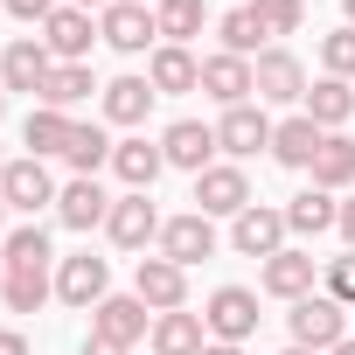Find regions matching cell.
<instances>
[{
	"label": "cell",
	"instance_id": "1f68e13d",
	"mask_svg": "<svg viewBox=\"0 0 355 355\" xmlns=\"http://www.w3.org/2000/svg\"><path fill=\"white\" fill-rule=\"evenodd\" d=\"M91 91H105V84H91V63H56L35 105H56V112H70V105H84Z\"/></svg>",
	"mask_w": 355,
	"mask_h": 355
},
{
	"label": "cell",
	"instance_id": "cb8c5ba5",
	"mask_svg": "<svg viewBox=\"0 0 355 355\" xmlns=\"http://www.w3.org/2000/svg\"><path fill=\"white\" fill-rule=\"evenodd\" d=\"M306 174H313V189H327V196H341V189H355V139H348V132H327Z\"/></svg>",
	"mask_w": 355,
	"mask_h": 355
},
{
	"label": "cell",
	"instance_id": "ab89813d",
	"mask_svg": "<svg viewBox=\"0 0 355 355\" xmlns=\"http://www.w3.org/2000/svg\"><path fill=\"white\" fill-rule=\"evenodd\" d=\"M84 355H132V348H119V341H105V334H84Z\"/></svg>",
	"mask_w": 355,
	"mask_h": 355
},
{
	"label": "cell",
	"instance_id": "83f0119b",
	"mask_svg": "<svg viewBox=\"0 0 355 355\" xmlns=\"http://www.w3.org/2000/svg\"><path fill=\"white\" fill-rule=\"evenodd\" d=\"M70 125H77L70 112H56V105H35V112L21 119V146H28L35 160H49V153H63V146H70Z\"/></svg>",
	"mask_w": 355,
	"mask_h": 355
},
{
	"label": "cell",
	"instance_id": "7c38bea8",
	"mask_svg": "<svg viewBox=\"0 0 355 355\" xmlns=\"http://www.w3.org/2000/svg\"><path fill=\"white\" fill-rule=\"evenodd\" d=\"M49 70H56V56L42 49V35H21V42L0 49V91H28V98H42Z\"/></svg>",
	"mask_w": 355,
	"mask_h": 355
},
{
	"label": "cell",
	"instance_id": "3957f363",
	"mask_svg": "<svg viewBox=\"0 0 355 355\" xmlns=\"http://www.w3.org/2000/svg\"><path fill=\"white\" fill-rule=\"evenodd\" d=\"M251 84H258V105H306V63L293 49H258Z\"/></svg>",
	"mask_w": 355,
	"mask_h": 355
},
{
	"label": "cell",
	"instance_id": "681fc988",
	"mask_svg": "<svg viewBox=\"0 0 355 355\" xmlns=\"http://www.w3.org/2000/svg\"><path fill=\"white\" fill-rule=\"evenodd\" d=\"M0 286H8V258H0Z\"/></svg>",
	"mask_w": 355,
	"mask_h": 355
},
{
	"label": "cell",
	"instance_id": "d6a6232c",
	"mask_svg": "<svg viewBox=\"0 0 355 355\" xmlns=\"http://www.w3.org/2000/svg\"><path fill=\"white\" fill-rule=\"evenodd\" d=\"M216 35H223V49H230V56H251V63H258L265 28H258V15H251V0H244V8H230V15L216 21Z\"/></svg>",
	"mask_w": 355,
	"mask_h": 355
},
{
	"label": "cell",
	"instance_id": "7dc6e473",
	"mask_svg": "<svg viewBox=\"0 0 355 355\" xmlns=\"http://www.w3.org/2000/svg\"><path fill=\"white\" fill-rule=\"evenodd\" d=\"M279 355H313V348H279Z\"/></svg>",
	"mask_w": 355,
	"mask_h": 355
},
{
	"label": "cell",
	"instance_id": "8fae6325",
	"mask_svg": "<svg viewBox=\"0 0 355 355\" xmlns=\"http://www.w3.org/2000/svg\"><path fill=\"white\" fill-rule=\"evenodd\" d=\"M160 258H174V265H202V258H216V223L202 216V209H189V216H167L160 223Z\"/></svg>",
	"mask_w": 355,
	"mask_h": 355
},
{
	"label": "cell",
	"instance_id": "277c9868",
	"mask_svg": "<svg viewBox=\"0 0 355 355\" xmlns=\"http://www.w3.org/2000/svg\"><path fill=\"white\" fill-rule=\"evenodd\" d=\"M160 209H153V196H139V189H125L119 202H112V216H105V237L119 244V251H146V244H160Z\"/></svg>",
	"mask_w": 355,
	"mask_h": 355
},
{
	"label": "cell",
	"instance_id": "30bf717a",
	"mask_svg": "<svg viewBox=\"0 0 355 355\" xmlns=\"http://www.w3.org/2000/svg\"><path fill=\"white\" fill-rule=\"evenodd\" d=\"M105 293H112V265H105V258L77 251V258H63V265H56V300H63V306L91 313V306H98Z\"/></svg>",
	"mask_w": 355,
	"mask_h": 355
},
{
	"label": "cell",
	"instance_id": "7bdbcfd3",
	"mask_svg": "<svg viewBox=\"0 0 355 355\" xmlns=\"http://www.w3.org/2000/svg\"><path fill=\"white\" fill-rule=\"evenodd\" d=\"M63 8H84V15H91V8H112V0H63Z\"/></svg>",
	"mask_w": 355,
	"mask_h": 355
},
{
	"label": "cell",
	"instance_id": "8992f818",
	"mask_svg": "<svg viewBox=\"0 0 355 355\" xmlns=\"http://www.w3.org/2000/svg\"><path fill=\"white\" fill-rule=\"evenodd\" d=\"M196 209H202V216H230V223L251 209V182H244L237 160H216V167L196 174Z\"/></svg>",
	"mask_w": 355,
	"mask_h": 355
},
{
	"label": "cell",
	"instance_id": "6da1fadb",
	"mask_svg": "<svg viewBox=\"0 0 355 355\" xmlns=\"http://www.w3.org/2000/svg\"><path fill=\"white\" fill-rule=\"evenodd\" d=\"M286 327H293V348L327 355V348H341V341H348V306H341V300H327V293H306V300H293Z\"/></svg>",
	"mask_w": 355,
	"mask_h": 355
},
{
	"label": "cell",
	"instance_id": "ffe728a7",
	"mask_svg": "<svg viewBox=\"0 0 355 355\" xmlns=\"http://www.w3.org/2000/svg\"><path fill=\"white\" fill-rule=\"evenodd\" d=\"M112 202H119V196H105L98 182H84V174H77V182L56 196V223H63V230H98V223L112 216Z\"/></svg>",
	"mask_w": 355,
	"mask_h": 355
},
{
	"label": "cell",
	"instance_id": "9c48e42d",
	"mask_svg": "<svg viewBox=\"0 0 355 355\" xmlns=\"http://www.w3.org/2000/svg\"><path fill=\"white\" fill-rule=\"evenodd\" d=\"M0 196H8V209H21V216H35V209H56V182H49V167L35 160V153H21V160H8V174H0Z\"/></svg>",
	"mask_w": 355,
	"mask_h": 355
},
{
	"label": "cell",
	"instance_id": "ee69618b",
	"mask_svg": "<svg viewBox=\"0 0 355 355\" xmlns=\"http://www.w3.org/2000/svg\"><path fill=\"white\" fill-rule=\"evenodd\" d=\"M0 244H8V196H0Z\"/></svg>",
	"mask_w": 355,
	"mask_h": 355
},
{
	"label": "cell",
	"instance_id": "f907efd6",
	"mask_svg": "<svg viewBox=\"0 0 355 355\" xmlns=\"http://www.w3.org/2000/svg\"><path fill=\"white\" fill-rule=\"evenodd\" d=\"M0 174H8V153H0Z\"/></svg>",
	"mask_w": 355,
	"mask_h": 355
},
{
	"label": "cell",
	"instance_id": "4fadbf2b",
	"mask_svg": "<svg viewBox=\"0 0 355 355\" xmlns=\"http://www.w3.org/2000/svg\"><path fill=\"white\" fill-rule=\"evenodd\" d=\"M216 153H230V160L272 153V119H265L258 105H230V112L216 119Z\"/></svg>",
	"mask_w": 355,
	"mask_h": 355
},
{
	"label": "cell",
	"instance_id": "d4e9b609",
	"mask_svg": "<svg viewBox=\"0 0 355 355\" xmlns=\"http://www.w3.org/2000/svg\"><path fill=\"white\" fill-rule=\"evenodd\" d=\"M209 348V327H202V313H153V355H202Z\"/></svg>",
	"mask_w": 355,
	"mask_h": 355
},
{
	"label": "cell",
	"instance_id": "74e56055",
	"mask_svg": "<svg viewBox=\"0 0 355 355\" xmlns=\"http://www.w3.org/2000/svg\"><path fill=\"white\" fill-rule=\"evenodd\" d=\"M0 8H8L15 21H49V15L63 8V0H0Z\"/></svg>",
	"mask_w": 355,
	"mask_h": 355
},
{
	"label": "cell",
	"instance_id": "60d3db41",
	"mask_svg": "<svg viewBox=\"0 0 355 355\" xmlns=\"http://www.w3.org/2000/svg\"><path fill=\"white\" fill-rule=\"evenodd\" d=\"M334 230H341V244H348V251H355V196H348V202H341V223H334Z\"/></svg>",
	"mask_w": 355,
	"mask_h": 355
},
{
	"label": "cell",
	"instance_id": "b9f144b4",
	"mask_svg": "<svg viewBox=\"0 0 355 355\" xmlns=\"http://www.w3.org/2000/svg\"><path fill=\"white\" fill-rule=\"evenodd\" d=\"M202 355H244V348H230V341H209V348H202Z\"/></svg>",
	"mask_w": 355,
	"mask_h": 355
},
{
	"label": "cell",
	"instance_id": "e575fe53",
	"mask_svg": "<svg viewBox=\"0 0 355 355\" xmlns=\"http://www.w3.org/2000/svg\"><path fill=\"white\" fill-rule=\"evenodd\" d=\"M251 15H258V28H265V35H300L306 0H251Z\"/></svg>",
	"mask_w": 355,
	"mask_h": 355
},
{
	"label": "cell",
	"instance_id": "52a82bcc",
	"mask_svg": "<svg viewBox=\"0 0 355 355\" xmlns=\"http://www.w3.org/2000/svg\"><path fill=\"white\" fill-rule=\"evenodd\" d=\"M132 293H139L153 313H182V306H189V272L174 265V258H160V251H153V258H139V265H132Z\"/></svg>",
	"mask_w": 355,
	"mask_h": 355
},
{
	"label": "cell",
	"instance_id": "f1b7e54d",
	"mask_svg": "<svg viewBox=\"0 0 355 355\" xmlns=\"http://www.w3.org/2000/svg\"><path fill=\"white\" fill-rule=\"evenodd\" d=\"M153 21H160V42H174V49H189V42L202 35L209 8H202V0H153Z\"/></svg>",
	"mask_w": 355,
	"mask_h": 355
},
{
	"label": "cell",
	"instance_id": "603a6c76",
	"mask_svg": "<svg viewBox=\"0 0 355 355\" xmlns=\"http://www.w3.org/2000/svg\"><path fill=\"white\" fill-rule=\"evenodd\" d=\"M160 167H167V153H160L153 139H119V146H112V174H119L125 189H139V196L160 182Z\"/></svg>",
	"mask_w": 355,
	"mask_h": 355
},
{
	"label": "cell",
	"instance_id": "f35d334b",
	"mask_svg": "<svg viewBox=\"0 0 355 355\" xmlns=\"http://www.w3.org/2000/svg\"><path fill=\"white\" fill-rule=\"evenodd\" d=\"M0 355H28V334L21 327H0Z\"/></svg>",
	"mask_w": 355,
	"mask_h": 355
},
{
	"label": "cell",
	"instance_id": "836d02e7",
	"mask_svg": "<svg viewBox=\"0 0 355 355\" xmlns=\"http://www.w3.org/2000/svg\"><path fill=\"white\" fill-rule=\"evenodd\" d=\"M0 258H8V265H49V230H42V223H21V230H8Z\"/></svg>",
	"mask_w": 355,
	"mask_h": 355
},
{
	"label": "cell",
	"instance_id": "44dd1931",
	"mask_svg": "<svg viewBox=\"0 0 355 355\" xmlns=\"http://www.w3.org/2000/svg\"><path fill=\"white\" fill-rule=\"evenodd\" d=\"M320 139H327V132H320L306 112H293V119H279V125H272V160L306 174V167H313V153H320Z\"/></svg>",
	"mask_w": 355,
	"mask_h": 355
},
{
	"label": "cell",
	"instance_id": "5b68a950",
	"mask_svg": "<svg viewBox=\"0 0 355 355\" xmlns=\"http://www.w3.org/2000/svg\"><path fill=\"white\" fill-rule=\"evenodd\" d=\"M91 334H105V341L132 348V341H146V334H153V306H146L139 293H105V300L91 306Z\"/></svg>",
	"mask_w": 355,
	"mask_h": 355
},
{
	"label": "cell",
	"instance_id": "d590c367",
	"mask_svg": "<svg viewBox=\"0 0 355 355\" xmlns=\"http://www.w3.org/2000/svg\"><path fill=\"white\" fill-rule=\"evenodd\" d=\"M320 70H327V77H355V28L320 35Z\"/></svg>",
	"mask_w": 355,
	"mask_h": 355
},
{
	"label": "cell",
	"instance_id": "7a4b0ae2",
	"mask_svg": "<svg viewBox=\"0 0 355 355\" xmlns=\"http://www.w3.org/2000/svg\"><path fill=\"white\" fill-rule=\"evenodd\" d=\"M202 327H209V341L244 348V341L258 334V293H251V286H216L209 306H202Z\"/></svg>",
	"mask_w": 355,
	"mask_h": 355
},
{
	"label": "cell",
	"instance_id": "484cf974",
	"mask_svg": "<svg viewBox=\"0 0 355 355\" xmlns=\"http://www.w3.org/2000/svg\"><path fill=\"white\" fill-rule=\"evenodd\" d=\"M153 84L146 77H112L105 84V125H146V112H153Z\"/></svg>",
	"mask_w": 355,
	"mask_h": 355
},
{
	"label": "cell",
	"instance_id": "e0dca14e",
	"mask_svg": "<svg viewBox=\"0 0 355 355\" xmlns=\"http://www.w3.org/2000/svg\"><path fill=\"white\" fill-rule=\"evenodd\" d=\"M286 237H293V230H286V209H265V202H251V209L230 223V244H237L244 258H279Z\"/></svg>",
	"mask_w": 355,
	"mask_h": 355
},
{
	"label": "cell",
	"instance_id": "4dcf8cb0",
	"mask_svg": "<svg viewBox=\"0 0 355 355\" xmlns=\"http://www.w3.org/2000/svg\"><path fill=\"white\" fill-rule=\"evenodd\" d=\"M56 293L49 265H8V286H0V300H8V313H35L42 300Z\"/></svg>",
	"mask_w": 355,
	"mask_h": 355
},
{
	"label": "cell",
	"instance_id": "816d5d0a",
	"mask_svg": "<svg viewBox=\"0 0 355 355\" xmlns=\"http://www.w3.org/2000/svg\"><path fill=\"white\" fill-rule=\"evenodd\" d=\"M132 8H146V0H132Z\"/></svg>",
	"mask_w": 355,
	"mask_h": 355
},
{
	"label": "cell",
	"instance_id": "f546056e",
	"mask_svg": "<svg viewBox=\"0 0 355 355\" xmlns=\"http://www.w3.org/2000/svg\"><path fill=\"white\" fill-rule=\"evenodd\" d=\"M112 146H119V139H112L105 125H70V146H63V160L84 174V182H98V167H112Z\"/></svg>",
	"mask_w": 355,
	"mask_h": 355
},
{
	"label": "cell",
	"instance_id": "8d00e7d4",
	"mask_svg": "<svg viewBox=\"0 0 355 355\" xmlns=\"http://www.w3.org/2000/svg\"><path fill=\"white\" fill-rule=\"evenodd\" d=\"M327 286V300H341V306H355V251H341V258H327V272H320Z\"/></svg>",
	"mask_w": 355,
	"mask_h": 355
},
{
	"label": "cell",
	"instance_id": "7402d4cb",
	"mask_svg": "<svg viewBox=\"0 0 355 355\" xmlns=\"http://www.w3.org/2000/svg\"><path fill=\"white\" fill-rule=\"evenodd\" d=\"M300 112H306L320 132H341V125L355 119V84H348V77H320V84L306 91V105H300Z\"/></svg>",
	"mask_w": 355,
	"mask_h": 355
},
{
	"label": "cell",
	"instance_id": "ac0fdd59",
	"mask_svg": "<svg viewBox=\"0 0 355 355\" xmlns=\"http://www.w3.org/2000/svg\"><path fill=\"white\" fill-rule=\"evenodd\" d=\"M313 279H320V258H313V251H293V244H286L279 258H265V272H258V286H265L272 300H286V306L306 300Z\"/></svg>",
	"mask_w": 355,
	"mask_h": 355
},
{
	"label": "cell",
	"instance_id": "f6af8a7d",
	"mask_svg": "<svg viewBox=\"0 0 355 355\" xmlns=\"http://www.w3.org/2000/svg\"><path fill=\"white\" fill-rule=\"evenodd\" d=\"M327 355H355V334H348V341H341V348H327Z\"/></svg>",
	"mask_w": 355,
	"mask_h": 355
},
{
	"label": "cell",
	"instance_id": "9a60e30c",
	"mask_svg": "<svg viewBox=\"0 0 355 355\" xmlns=\"http://www.w3.org/2000/svg\"><path fill=\"white\" fill-rule=\"evenodd\" d=\"M91 42H105V35L91 28L84 8H56V15L42 21V49H49L56 63H91Z\"/></svg>",
	"mask_w": 355,
	"mask_h": 355
},
{
	"label": "cell",
	"instance_id": "4316f807",
	"mask_svg": "<svg viewBox=\"0 0 355 355\" xmlns=\"http://www.w3.org/2000/svg\"><path fill=\"white\" fill-rule=\"evenodd\" d=\"M334 223H341V202H334L327 189H300V196L286 202V230H293V237H327Z\"/></svg>",
	"mask_w": 355,
	"mask_h": 355
},
{
	"label": "cell",
	"instance_id": "d6986e66",
	"mask_svg": "<svg viewBox=\"0 0 355 355\" xmlns=\"http://www.w3.org/2000/svg\"><path fill=\"white\" fill-rule=\"evenodd\" d=\"M146 84H153L160 98H182V91H202V63H196L189 49H174V42H160V49L146 56Z\"/></svg>",
	"mask_w": 355,
	"mask_h": 355
},
{
	"label": "cell",
	"instance_id": "c3c4849f",
	"mask_svg": "<svg viewBox=\"0 0 355 355\" xmlns=\"http://www.w3.org/2000/svg\"><path fill=\"white\" fill-rule=\"evenodd\" d=\"M0 119H8V91H0Z\"/></svg>",
	"mask_w": 355,
	"mask_h": 355
},
{
	"label": "cell",
	"instance_id": "bcb514c9",
	"mask_svg": "<svg viewBox=\"0 0 355 355\" xmlns=\"http://www.w3.org/2000/svg\"><path fill=\"white\" fill-rule=\"evenodd\" d=\"M341 15H348V28H355V0H341Z\"/></svg>",
	"mask_w": 355,
	"mask_h": 355
},
{
	"label": "cell",
	"instance_id": "5bb4252c",
	"mask_svg": "<svg viewBox=\"0 0 355 355\" xmlns=\"http://www.w3.org/2000/svg\"><path fill=\"white\" fill-rule=\"evenodd\" d=\"M160 153H167V167L202 174V167H216V125H202V119H174V125L160 132Z\"/></svg>",
	"mask_w": 355,
	"mask_h": 355
},
{
	"label": "cell",
	"instance_id": "ba28073f",
	"mask_svg": "<svg viewBox=\"0 0 355 355\" xmlns=\"http://www.w3.org/2000/svg\"><path fill=\"white\" fill-rule=\"evenodd\" d=\"M98 35H105L119 56H146V42L160 49V21H153V8H132V0H112V8L98 15Z\"/></svg>",
	"mask_w": 355,
	"mask_h": 355
},
{
	"label": "cell",
	"instance_id": "2e32d148",
	"mask_svg": "<svg viewBox=\"0 0 355 355\" xmlns=\"http://www.w3.org/2000/svg\"><path fill=\"white\" fill-rule=\"evenodd\" d=\"M202 98H216L223 112H230V105H251V98H258V84H251V56H230V49L202 56Z\"/></svg>",
	"mask_w": 355,
	"mask_h": 355
}]
</instances>
